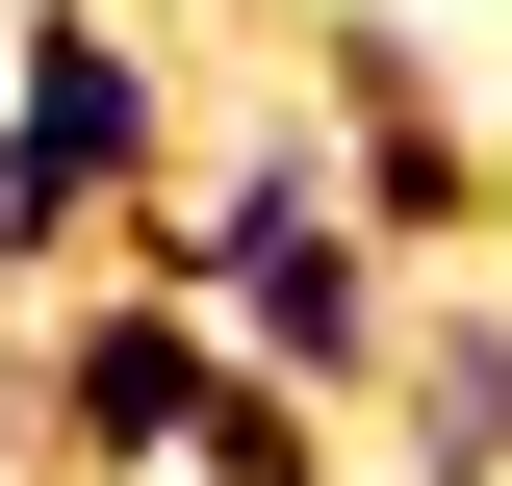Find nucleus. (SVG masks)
<instances>
[{"label": "nucleus", "instance_id": "2", "mask_svg": "<svg viewBox=\"0 0 512 486\" xmlns=\"http://www.w3.org/2000/svg\"><path fill=\"white\" fill-rule=\"evenodd\" d=\"M231 333H205L180 282H103V307H26L0 333V410H26V486H180L205 435H231Z\"/></svg>", "mask_w": 512, "mask_h": 486}, {"label": "nucleus", "instance_id": "3", "mask_svg": "<svg viewBox=\"0 0 512 486\" xmlns=\"http://www.w3.org/2000/svg\"><path fill=\"white\" fill-rule=\"evenodd\" d=\"M308 77H333L308 128H333V180H359V231L410 256V282H436V256H461V231H487V205H512L487 154H461V103H436V52H410L384 0H333V26H308Z\"/></svg>", "mask_w": 512, "mask_h": 486}, {"label": "nucleus", "instance_id": "1", "mask_svg": "<svg viewBox=\"0 0 512 486\" xmlns=\"http://www.w3.org/2000/svg\"><path fill=\"white\" fill-rule=\"evenodd\" d=\"M154 180H180V52H154L128 0H26V52H0V333H26V282H52L77 231H128Z\"/></svg>", "mask_w": 512, "mask_h": 486}, {"label": "nucleus", "instance_id": "4", "mask_svg": "<svg viewBox=\"0 0 512 486\" xmlns=\"http://www.w3.org/2000/svg\"><path fill=\"white\" fill-rule=\"evenodd\" d=\"M384 435H410V486H512V282H410Z\"/></svg>", "mask_w": 512, "mask_h": 486}]
</instances>
